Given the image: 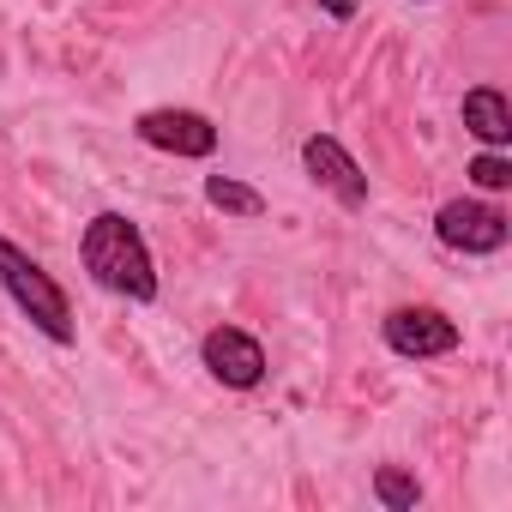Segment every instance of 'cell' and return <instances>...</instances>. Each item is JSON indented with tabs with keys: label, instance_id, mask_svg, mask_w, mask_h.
Segmentation results:
<instances>
[{
	"label": "cell",
	"instance_id": "1",
	"mask_svg": "<svg viewBox=\"0 0 512 512\" xmlns=\"http://www.w3.org/2000/svg\"><path fill=\"white\" fill-rule=\"evenodd\" d=\"M79 260L97 290L127 296V302H157V260L145 247V229L121 211H97L79 235Z\"/></svg>",
	"mask_w": 512,
	"mask_h": 512
},
{
	"label": "cell",
	"instance_id": "2",
	"mask_svg": "<svg viewBox=\"0 0 512 512\" xmlns=\"http://www.w3.org/2000/svg\"><path fill=\"white\" fill-rule=\"evenodd\" d=\"M0 290L13 296V308L49 338V344H73V308H67V290L43 272V260H31V253L19 241L0 235Z\"/></svg>",
	"mask_w": 512,
	"mask_h": 512
},
{
	"label": "cell",
	"instance_id": "3",
	"mask_svg": "<svg viewBox=\"0 0 512 512\" xmlns=\"http://www.w3.org/2000/svg\"><path fill=\"white\" fill-rule=\"evenodd\" d=\"M434 235L446 247H458V253H500L506 235H512V223H506V211H494L482 199H446L434 211Z\"/></svg>",
	"mask_w": 512,
	"mask_h": 512
},
{
	"label": "cell",
	"instance_id": "4",
	"mask_svg": "<svg viewBox=\"0 0 512 512\" xmlns=\"http://www.w3.org/2000/svg\"><path fill=\"white\" fill-rule=\"evenodd\" d=\"M380 338H386L392 356H410V362H428V356H452L458 350V326L440 308H392L386 326H380Z\"/></svg>",
	"mask_w": 512,
	"mask_h": 512
},
{
	"label": "cell",
	"instance_id": "5",
	"mask_svg": "<svg viewBox=\"0 0 512 512\" xmlns=\"http://www.w3.org/2000/svg\"><path fill=\"white\" fill-rule=\"evenodd\" d=\"M133 133L151 151H169V157H211L217 151V127L199 109H145L133 121Z\"/></svg>",
	"mask_w": 512,
	"mask_h": 512
},
{
	"label": "cell",
	"instance_id": "6",
	"mask_svg": "<svg viewBox=\"0 0 512 512\" xmlns=\"http://www.w3.org/2000/svg\"><path fill=\"white\" fill-rule=\"evenodd\" d=\"M302 169H308L338 205H350V211L368 205V175L356 169V157H350L332 133H308V139H302Z\"/></svg>",
	"mask_w": 512,
	"mask_h": 512
},
{
	"label": "cell",
	"instance_id": "7",
	"mask_svg": "<svg viewBox=\"0 0 512 512\" xmlns=\"http://www.w3.org/2000/svg\"><path fill=\"white\" fill-rule=\"evenodd\" d=\"M199 356H205V368H211L223 386H235V392H247V386L266 380V350H260V338H247L241 326H211L205 344H199Z\"/></svg>",
	"mask_w": 512,
	"mask_h": 512
},
{
	"label": "cell",
	"instance_id": "8",
	"mask_svg": "<svg viewBox=\"0 0 512 512\" xmlns=\"http://www.w3.org/2000/svg\"><path fill=\"white\" fill-rule=\"evenodd\" d=\"M464 133L482 139L488 151H506V139H512V109H506V97H500L494 85L464 91Z\"/></svg>",
	"mask_w": 512,
	"mask_h": 512
},
{
	"label": "cell",
	"instance_id": "9",
	"mask_svg": "<svg viewBox=\"0 0 512 512\" xmlns=\"http://www.w3.org/2000/svg\"><path fill=\"white\" fill-rule=\"evenodd\" d=\"M205 199L217 211H229V217H266V193H253L235 175H205Z\"/></svg>",
	"mask_w": 512,
	"mask_h": 512
},
{
	"label": "cell",
	"instance_id": "10",
	"mask_svg": "<svg viewBox=\"0 0 512 512\" xmlns=\"http://www.w3.org/2000/svg\"><path fill=\"white\" fill-rule=\"evenodd\" d=\"M374 494H380V506L404 512V506L422 500V482H416L410 470H398V464H380V470H374Z\"/></svg>",
	"mask_w": 512,
	"mask_h": 512
},
{
	"label": "cell",
	"instance_id": "11",
	"mask_svg": "<svg viewBox=\"0 0 512 512\" xmlns=\"http://www.w3.org/2000/svg\"><path fill=\"white\" fill-rule=\"evenodd\" d=\"M464 175H470V181H476L482 193H500V187H512V163H506L500 151H482V157H476V163H470Z\"/></svg>",
	"mask_w": 512,
	"mask_h": 512
},
{
	"label": "cell",
	"instance_id": "12",
	"mask_svg": "<svg viewBox=\"0 0 512 512\" xmlns=\"http://www.w3.org/2000/svg\"><path fill=\"white\" fill-rule=\"evenodd\" d=\"M356 7H362V0H320V13H326V19H350Z\"/></svg>",
	"mask_w": 512,
	"mask_h": 512
}]
</instances>
